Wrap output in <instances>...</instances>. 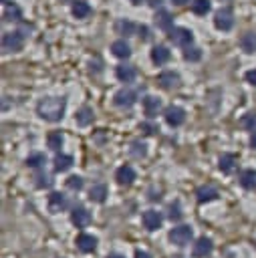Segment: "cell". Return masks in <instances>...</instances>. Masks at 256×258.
Returning <instances> with one entry per match:
<instances>
[{
  "mask_svg": "<svg viewBox=\"0 0 256 258\" xmlns=\"http://www.w3.org/2000/svg\"><path fill=\"white\" fill-rule=\"evenodd\" d=\"M192 238H194V230L190 226H178L170 232V242L176 244V246H186V244H190Z\"/></svg>",
  "mask_w": 256,
  "mask_h": 258,
  "instance_id": "cell-3",
  "label": "cell"
},
{
  "mask_svg": "<svg viewBox=\"0 0 256 258\" xmlns=\"http://www.w3.org/2000/svg\"><path fill=\"white\" fill-rule=\"evenodd\" d=\"M111 51H113V55L117 59H129L131 57V47L125 43L123 38L121 40H115V43L111 45Z\"/></svg>",
  "mask_w": 256,
  "mask_h": 258,
  "instance_id": "cell-19",
  "label": "cell"
},
{
  "mask_svg": "<svg viewBox=\"0 0 256 258\" xmlns=\"http://www.w3.org/2000/svg\"><path fill=\"white\" fill-rule=\"evenodd\" d=\"M129 154H131L133 157L141 159V157H145V154H147V145L141 143V141H133L131 147H129Z\"/></svg>",
  "mask_w": 256,
  "mask_h": 258,
  "instance_id": "cell-32",
  "label": "cell"
},
{
  "mask_svg": "<svg viewBox=\"0 0 256 258\" xmlns=\"http://www.w3.org/2000/svg\"><path fill=\"white\" fill-rule=\"evenodd\" d=\"M157 83H159L161 89L173 91V89L180 87V75L173 73V71H166V73H161V75L157 77Z\"/></svg>",
  "mask_w": 256,
  "mask_h": 258,
  "instance_id": "cell-7",
  "label": "cell"
},
{
  "mask_svg": "<svg viewBox=\"0 0 256 258\" xmlns=\"http://www.w3.org/2000/svg\"><path fill=\"white\" fill-rule=\"evenodd\" d=\"M170 59H171V52L168 51V47L157 45V47L152 49V61H154L155 65H166Z\"/></svg>",
  "mask_w": 256,
  "mask_h": 258,
  "instance_id": "cell-15",
  "label": "cell"
},
{
  "mask_svg": "<svg viewBox=\"0 0 256 258\" xmlns=\"http://www.w3.org/2000/svg\"><path fill=\"white\" fill-rule=\"evenodd\" d=\"M143 226L150 230V232H155V230H159L161 228V216H159V212L147 210L143 214Z\"/></svg>",
  "mask_w": 256,
  "mask_h": 258,
  "instance_id": "cell-14",
  "label": "cell"
},
{
  "mask_svg": "<svg viewBox=\"0 0 256 258\" xmlns=\"http://www.w3.org/2000/svg\"><path fill=\"white\" fill-rule=\"evenodd\" d=\"M218 168H220L222 173H232L234 168H236V155H232V154H224V155H220V159H218Z\"/></svg>",
  "mask_w": 256,
  "mask_h": 258,
  "instance_id": "cell-20",
  "label": "cell"
},
{
  "mask_svg": "<svg viewBox=\"0 0 256 258\" xmlns=\"http://www.w3.org/2000/svg\"><path fill=\"white\" fill-rule=\"evenodd\" d=\"M107 258H125V256H123V254H109Z\"/></svg>",
  "mask_w": 256,
  "mask_h": 258,
  "instance_id": "cell-46",
  "label": "cell"
},
{
  "mask_svg": "<svg viewBox=\"0 0 256 258\" xmlns=\"http://www.w3.org/2000/svg\"><path fill=\"white\" fill-rule=\"evenodd\" d=\"M65 206H67V198H65L61 192H52V194L49 196V210H51L52 214L61 212Z\"/></svg>",
  "mask_w": 256,
  "mask_h": 258,
  "instance_id": "cell-18",
  "label": "cell"
},
{
  "mask_svg": "<svg viewBox=\"0 0 256 258\" xmlns=\"http://www.w3.org/2000/svg\"><path fill=\"white\" fill-rule=\"evenodd\" d=\"M107 186L105 184H95L91 189H89V200L91 202H97V204H103L105 202V198H107Z\"/></svg>",
  "mask_w": 256,
  "mask_h": 258,
  "instance_id": "cell-21",
  "label": "cell"
},
{
  "mask_svg": "<svg viewBox=\"0 0 256 258\" xmlns=\"http://www.w3.org/2000/svg\"><path fill=\"white\" fill-rule=\"evenodd\" d=\"M61 4H69V2H75V0H59Z\"/></svg>",
  "mask_w": 256,
  "mask_h": 258,
  "instance_id": "cell-47",
  "label": "cell"
},
{
  "mask_svg": "<svg viewBox=\"0 0 256 258\" xmlns=\"http://www.w3.org/2000/svg\"><path fill=\"white\" fill-rule=\"evenodd\" d=\"M240 47L246 52H256V34L254 33H246L240 38Z\"/></svg>",
  "mask_w": 256,
  "mask_h": 258,
  "instance_id": "cell-27",
  "label": "cell"
},
{
  "mask_svg": "<svg viewBox=\"0 0 256 258\" xmlns=\"http://www.w3.org/2000/svg\"><path fill=\"white\" fill-rule=\"evenodd\" d=\"M196 198H198L200 204L212 202V200H216V198H218V189H216V188H212V186H202V188H198Z\"/></svg>",
  "mask_w": 256,
  "mask_h": 258,
  "instance_id": "cell-16",
  "label": "cell"
},
{
  "mask_svg": "<svg viewBox=\"0 0 256 258\" xmlns=\"http://www.w3.org/2000/svg\"><path fill=\"white\" fill-rule=\"evenodd\" d=\"M139 129H141L145 135H154V133L157 131V127H155L154 123H141V125H139Z\"/></svg>",
  "mask_w": 256,
  "mask_h": 258,
  "instance_id": "cell-39",
  "label": "cell"
},
{
  "mask_svg": "<svg viewBox=\"0 0 256 258\" xmlns=\"http://www.w3.org/2000/svg\"><path fill=\"white\" fill-rule=\"evenodd\" d=\"M139 36L143 40H147V38H150V29H147V26H139Z\"/></svg>",
  "mask_w": 256,
  "mask_h": 258,
  "instance_id": "cell-41",
  "label": "cell"
},
{
  "mask_svg": "<svg viewBox=\"0 0 256 258\" xmlns=\"http://www.w3.org/2000/svg\"><path fill=\"white\" fill-rule=\"evenodd\" d=\"M115 31H117V34L133 36V34H136V24H133L131 20H119V22L115 24Z\"/></svg>",
  "mask_w": 256,
  "mask_h": 258,
  "instance_id": "cell-26",
  "label": "cell"
},
{
  "mask_svg": "<svg viewBox=\"0 0 256 258\" xmlns=\"http://www.w3.org/2000/svg\"><path fill=\"white\" fill-rule=\"evenodd\" d=\"M184 59L186 61H190V63H196V61H200L202 59V51L200 49H196V47H188V51L184 52Z\"/></svg>",
  "mask_w": 256,
  "mask_h": 258,
  "instance_id": "cell-35",
  "label": "cell"
},
{
  "mask_svg": "<svg viewBox=\"0 0 256 258\" xmlns=\"http://www.w3.org/2000/svg\"><path fill=\"white\" fill-rule=\"evenodd\" d=\"M89 123H93V109H89V107H83V109L77 113V125L87 127Z\"/></svg>",
  "mask_w": 256,
  "mask_h": 258,
  "instance_id": "cell-29",
  "label": "cell"
},
{
  "mask_svg": "<svg viewBox=\"0 0 256 258\" xmlns=\"http://www.w3.org/2000/svg\"><path fill=\"white\" fill-rule=\"evenodd\" d=\"M137 101V95L136 91H129V89H121L115 93V97H113V103L117 107H131L133 103Z\"/></svg>",
  "mask_w": 256,
  "mask_h": 258,
  "instance_id": "cell-8",
  "label": "cell"
},
{
  "mask_svg": "<svg viewBox=\"0 0 256 258\" xmlns=\"http://www.w3.org/2000/svg\"><path fill=\"white\" fill-rule=\"evenodd\" d=\"M212 250H214V244H212L210 238H198L192 252H194L196 258H206V256L212 254Z\"/></svg>",
  "mask_w": 256,
  "mask_h": 258,
  "instance_id": "cell-10",
  "label": "cell"
},
{
  "mask_svg": "<svg viewBox=\"0 0 256 258\" xmlns=\"http://www.w3.org/2000/svg\"><path fill=\"white\" fill-rule=\"evenodd\" d=\"M73 166V157L71 155H57L55 157V170L57 172H67Z\"/></svg>",
  "mask_w": 256,
  "mask_h": 258,
  "instance_id": "cell-31",
  "label": "cell"
},
{
  "mask_svg": "<svg viewBox=\"0 0 256 258\" xmlns=\"http://www.w3.org/2000/svg\"><path fill=\"white\" fill-rule=\"evenodd\" d=\"M164 115H166V121L171 127H180L186 121V111L182 109V107H178V105H170Z\"/></svg>",
  "mask_w": 256,
  "mask_h": 258,
  "instance_id": "cell-6",
  "label": "cell"
},
{
  "mask_svg": "<svg viewBox=\"0 0 256 258\" xmlns=\"http://www.w3.org/2000/svg\"><path fill=\"white\" fill-rule=\"evenodd\" d=\"M89 15H91L89 2H85V0H77V2H73V17L75 18H87Z\"/></svg>",
  "mask_w": 256,
  "mask_h": 258,
  "instance_id": "cell-24",
  "label": "cell"
},
{
  "mask_svg": "<svg viewBox=\"0 0 256 258\" xmlns=\"http://www.w3.org/2000/svg\"><path fill=\"white\" fill-rule=\"evenodd\" d=\"M115 75L121 83H133L137 77V71H136V67H131V65H119L115 69Z\"/></svg>",
  "mask_w": 256,
  "mask_h": 258,
  "instance_id": "cell-11",
  "label": "cell"
},
{
  "mask_svg": "<svg viewBox=\"0 0 256 258\" xmlns=\"http://www.w3.org/2000/svg\"><path fill=\"white\" fill-rule=\"evenodd\" d=\"M210 10H212L210 0H194V2H192V12L198 15V17H206Z\"/></svg>",
  "mask_w": 256,
  "mask_h": 258,
  "instance_id": "cell-25",
  "label": "cell"
},
{
  "mask_svg": "<svg viewBox=\"0 0 256 258\" xmlns=\"http://www.w3.org/2000/svg\"><path fill=\"white\" fill-rule=\"evenodd\" d=\"M38 182H36V186L38 188H51V184H52V180H51V175H38V178H36Z\"/></svg>",
  "mask_w": 256,
  "mask_h": 258,
  "instance_id": "cell-38",
  "label": "cell"
},
{
  "mask_svg": "<svg viewBox=\"0 0 256 258\" xmlns=\"http://www.w3.org/2000/svg\"><path fill=\"white\" fill-rule=\"evenodd\" d=\"M71 220L77 228H87L93 218H91V212H87L85 208H75L71 214Z\"/></svg>",
  "mask_w": 256,
  "mask_h": 258,
  "instance_id": "cell-12",
  "label": "cell"
},
{
  "mask_svg": "<svg viewBox=\"0 0 256 258\" xmlns=\"http://www.w3.org/2000/svg\"><path fill=\"white\" fill-rule=\"evenodd\" d=\"M161 2H164V0H150V6L152 8H157V6H161Z\"/></svg>",
  "mask_w": 256,
  "mask_h": 258,
  "instance_id": "cell-43",
  "label": "cell"
},
{
  "mask_svg": "<svg viewBox=\"0 0 256 258\" xmlns=\"http://www.w3.org/2000/svg\"><path fill=\"white\" fill-rule=\"evenodd\" d=\"M45 164H47V157L43 154H33V155L26 157V166H29V168H40Z\"/></svg>",
  "mask_w": 256,
  "mask_h": 258,
  "instance_id": "cell-33",
  "label": "cell"
},
{
  "mask_svg": "<svg viewBox=\"0 0 256 258\" xmlns=\"http://www.w3.org/2000/svg\"><path fill=\"white\" fill-rule=\"evenodd\" d=\"M214 24H216L218 31H230L234 26V12L232 8H220L214 17Z\"/></svg>",
  "mask_w": 256,
  "mask_h": 258,
  "instance_id": "cell-5",
  "label": "cell"
},
{
  "mask_svg": "<svg viewBox=\"0 0 256 258\" xmlns=\"http://www.w3.org/2000/svg\"><path fill=\"white\" fill-rule=\"evenodd\" d=\"M67 188L73 189V192H79V189H83V178H79V175H71V178L67 180Z\"/></svg>",
  "mask_w": 256,
  "mask_h": 258,
  "instance_id": "cell-36",
  "label": "cell"
},
{
  "mask_svg": "<svg viewBox=\"0 0 256 258\" xmlns=\"http://www.w3.org/2000/svg\"><path fill=\"white\" fill-rule=\"evenodd\" d=\"M75 244H77V248L81 252H93L97 248V238L91 236V234H79Z\"/></svg>",
  "mask_w": 256,
  "mask_h": 258,
  "instance_id": "cell-13",
  "label": "cell"
},
{
  "mask_svg": "<svg viewBox=\"0 0 256 258\" xmlns=\"http://www.w3.org/2000/svg\"><path fill=\"white\" fill-rule=\"evenodd\" d=\"M240 125L244 127V129H250V131H254V127H256V113H246V115H242V119H240Z\"/></svg>",
  "mask_w": 256,
  "mask_h": 258,
  "instance_id": "cell-34",
  "label": "cell"
},
{
  "mask_svg": "<svg viewBox=\"0 0 256 258\" xmlns=\"http://www.w3.org/2000/svg\"><path fill=\"white\" fill-rule=\"evenodd\" d=\"M155 24L159 26L161 31H171V26H173V18H171V15L170 12H166V10H159L157 15H155Z\"/></svg>",
  "mask_w": 256,
  "mask_h": 258,
  "instance_id": "cell-22",
  "label": "cell"
},
{
  "mask_svg": "<svg viewBox=\"0 0 256 258\" xmlns=\"http://www.w3.org/2000/svg\"><path fill=\"white\" fill-rule=\"evenodd\" d=\"M250 145H252V149H256V131L252 133V138H250Z\"/></svg>",
  "mask_w": 256,
  "mask_h": 258,
  "instance_id": "cell-45",
  "label": "cell"
},
{
  "mask_svg": "<svg viewBox=\"0 0 256 258\" xmlns=\"http://www.w3.org/2000/svg\"><path fill=\"white\" fill-rule=\"evenodd\" d=\"M180 218H182V210H180V204L176 202V204H171V206H170V220L178 222Z\"/></svg>",
  "mask_w": 256,
  "mask_h": 258,
  "instance_id": "cell-37",
  "label": "cell"
},
{
  "mask_svg": "<svg viewBox=\"0 0 256 258\" xmlns=\"http://www.w3.org/2000/svg\"><path fill=\"white\" fill-rule=\"evenodd\" d=\"M131 2H133V4H141V2H143V0H131Z\"/></svg>",
  "mask_w": 256,
  "mask_h": 258,
  "instance_id": "cell-48",
  "label": "cell"
},
{
  "mask_svg": "<svg viewBox=\"0 0 256 258\" xmlns=\"http://www.w3.org/2000/svg\"><path fill=\"white\" fill-rule=\"evenodd\" d=\"M240 186L244 189H256V172L254 170H244V172H242Z\"/></svg>",
  "mask_w": 256,
  "mask_h": 258,
  "instance_id": "cell-23",
  "label": "cell"
},
{
  "mask_svg": "<svg viewBox=\"0 0 256 258\" xmlns=\"http://www.w3.org/2000/svg\"><path fill=\"white\" fill-rule=\"evenodd\" d=\"M170 40H171V43L176 45V47L188 49V47L194 43V34H192V31L178 26V29H171V31H170Z\"/></svg>",
  "mask_w": 256,
  "mask_h": 258,
  "instance_id": "cell-4",
  "label": "cell"
},
{
  "mask_svg": "<svg viewBox=\"0 0 256 258\" xmlns=\"http://www.w3.org/2000/svg\"><path fill=\"white\" fill-rule=\"evenodd\" d=\"M6 2V0H4ZM4 20H20V8L12 2H6L4 6Z\"/></svg>",
  "mask_w": 256,
  "mask_h": 258,
  "instance_id": "cell-30",
  "label": "cell"
},
{
  "mask_svg": "<svg viewBox=\"0 0 256 258\" xmlns=\"http://www.w3.org/2000/svg\"><path fill=\"white\" fill-rule=\"evenodd\" d=\"M136 258H152V256L147 254V252H143V250H137L136 252Z\"/></svg>",
  "mask_w": 256,
  "mask_h": 258,
  "instance_id": "cell-42",
  "label": "cell"
},
{
  "mask_svg": "<svg viewBox=\"0 0 256 258\" xmlns=\"http://www.w3.org/2000/svg\"><path fill=\"white\" fill-rule=\"evenodd\" d=\"M171 2L176 4V6H184V4H188V2H190V0H171Z\"/></svg>",
  "mask_w": 256,
  "mask_h": 258,
  "instance_id": "cell-44",
  "label": "cell"
},
{
  "mask_svg": "<svg viewBox=\"0 0 256 258\" xmlns=\"http://www.w3.org/2000/svg\"><path fill=\"white\" fill-rule=\"evenodd\" d=\"M63 141H65V138H63L61 131H52L47 138V143H49V147L52 149V152H59V149L63 147Z\"/></svg>",
  "mask_w": 256,
  "mask_h": 258,
  "instance_id": "cell-28",
  "label": "cell"
},
{
  "mask_svg": "<svg viewBox=\"0 0 256 258\" xmlns=\"http://www.w3.org/2000/svg\"><path fill=\"white\" fill-rule=\"evenodd\" d=\"M24 47V34L15 31V33H6L2 36V51L4 52H18Z\"/></svg>",
  "mask_w": 256,
  "mask_h": 258,
  "instance_id": "cell-2",
  "label": "cell"
},
{
  "mask_svg": "<svg viewBox=\"0 0 256 258\" xmlns=\"http://www.w3.org/2000/svg\"><path fill=\"white\" fill-rule=\"evenodd\" d=\"M244 77H246V81H248V83H250V85H254V87H256V69L248 71V73H246Z\"/></svg>",
  "mask_w": 256,
  "mask_h": 258,
  "instance_id": "cell-40",
  "label": "cell"
},
{
  "mask_svg": "<svg viewBox=\"0 0 256 258\" xmlns=\"http://www.w3.org/2000/svg\"><path fill=\"white\" fill-rule=\"evenodd\" d=\"M159 109H161V101L157 97H152V95H150V97L143 99V111H145V115L150 117V119H154Z\"/></svg>",
  "mask_w": 256,
  "mask_h": 258,
  "instance_id": "cell-17",
  "label": "cell"
},
{
  "mask_svg": "<svg viewBox=\"0 0 256 258\" xmlns=\"http://www.w3.org/2000/svg\"><path fill=\"white\" fill-rule=\"evenodd\" d=\"M115 180L119 186H131L136 182V172H133L131 166H121L117 172H115Z\"/></svg>",
  "mask_w": 256,
  "mask_h": 258,
  "instance_id": "cell-9",
  "label": "cell"
},
{
  "mask_svg": "<svg viewBox=\"0 0 256 258\" xmlns=\"http://www.w3.org/2000/svg\"><path fill=\"white\" fill-rule=\"evenodd\" d=\"M65 111H67V99L63 97H45L36 105V113L47 121H52V123L61 121L65 117Z\"/></svg>",
  "mask_w": 256,
  "mask_h": 258,
  "instance_id": "cell-1",
  "label": "cell"
}]
</instances>
